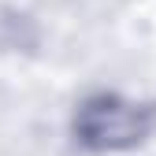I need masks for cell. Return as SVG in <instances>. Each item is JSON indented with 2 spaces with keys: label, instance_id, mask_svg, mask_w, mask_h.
<instances>
[{
  "label": "cell",
  "instance_id": "obj_1",
  "mask_svg": "<svg viewBox=\"0 0 156 156\" xmlns=\"http://www.w3.org/2000/svg\"><path fill=\"white\" fill-rule=\"evenodd\" d=\"M156 126V108L115 93H97L74 115V138L93 152H119L149 138Z\"/></svg>",
  "mask_w": 156,
  "mask_h": 156
}]
</instances>
